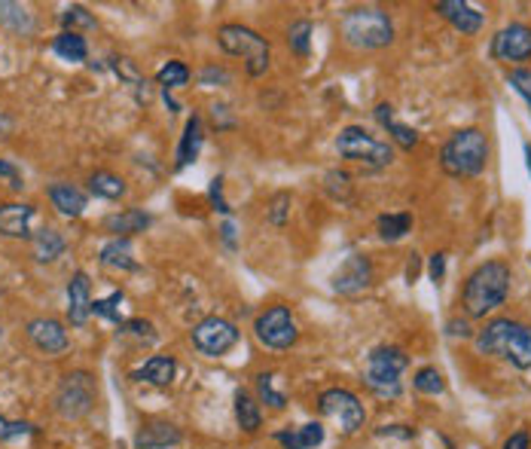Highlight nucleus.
Returning a JSON list of instances; mask_svg holds the SVG:
<instances>
[{
    "label": "nucleus",
    "instance_id": "1",
    "mask_svg": "<svg viewBox=\"0 0 531 449\" xmlns=\"http://www.w3.org/2000/svg\"><path fill=\"white\" fill-rule=\"evenodd\" d=\"M510 266L501 260H488V264L477 266L467 279L465 291H461V306L471 318H486L495 309H501L510 296Z\"/></svg>",
    "mask_w": 531,
    "mask_h": 449
},
{
    "label": "nucleus",
    "instance_id": "2",
    "mask_svg": "<svg viewBox=\"0 0 531 449\" xmlns=\"http://www.w3.org/2000/svg\"><path fill=\"white\" fill-rule=\"evenodd\" d=\"M480 355H498L516 370H531V327L513 318H495L473 336Z\"/></svg>",
    "mask_w": 531,
    "mask_h": 449
},
{
    "label": "nucleus",
    "instance_id": "3",
    "mask_svg": "<svg viewBox=\"0 0 531 449\" xmlns=\"http://www.w3.org/2000/svg\"><path fill=\"white\" fill-rule=\"evenodd\" d=\"M488 141L480 129H458L440 150V165L449 177H477L486 171Z\"/></svg>",
    "mask_w": 531,
    "mask_h": 449
},
{
    "label": "nucleus",
    "instance_id": "4",
    "mask_svg": "<svg viewBox=\"0 0 531 449\" xmlns=\"http://www.w3.org/2000/svg\"><path fill=\"white\" fill-rule=\"evenodd\" d=\"M342 40L355 50H385L394 40V22L379 6H357L348 10L340 22Z\"/></svg>",
    "mask_w": 531,
    "mask_h": 449
},
{
    "label": "nucleus",
    "instance_id": "5",
    "mask_svg": "<svg viewBox=\"0 0 531 449\" xmlns=\"http://www.w3.org/2000/svg\"><path fill=\"white\" fill-rule=\"evenodd\" d=\"M410 367V358L397 345H379L367 355V373H363V385L382 400H397L403 395V382L400 373Z\"/></svg>",
    "mask_w": 531,
    "mask_h": 449
},
{
    "label": "nucleus",
    "instance_id": "6",
    "mask_svg": "<svg viewBox=\"0 0 531 449\" xmlns=\"http://www.w3.org/2000/svg\"><path fill=\"white\" fill-rule=\"evenodd\" d=\"M217 43L226 55H236V59H245L247 74L251 77H263L269 71V40L260 37L254 28L247 25H223L217 31Z\"/></svg>",
    "mask_w": 531,
    "mask_h": 449
},
{
    "label": "nucleus",
    "instance_id": "7",
    "mask_svg": "<svg viewBox=\"0 0 531 449\" xmlns=\"http://www.w3.org/2000/svg\"><path fill=\"white\" fill-rule=\"evenodd\" d=\"M336 150H340L342 159H348V162H357L363 165V169H388L391 159H394V150L388 147L385 141H379V138H372L367 129L361 126H346L336 138Z\"/></svg>",
    "mask_w": 531,
    "mask_h": 449
},
{
    "label": "nucleus",
    "instance_id": "8",
    "mask_svg": "<svg viewBox=\"0 0 531 449\" xmlns=\"http://www.w3.org/2000/svg\"><path fill=\"white\" fill-rule=\"evenodd\" d=\"M52 406L61 419H82L95 406V379L86 370L67 373L55 391Z\"/></svg>",
    "mask_w": 531,
    "mask_h": 449
},
{
    "label": "nucleus",
    "instance_id": "9",
    "mask_svg": "<svg viewBox=\"0 0 531 449\" xmlns=\"http://www.w3.org/2000/svg\"><path fill=\"white\" fill-rule=\"evenodd\" d=\"M254 334H257V340L263 343L266 349L285 351L296 343L300 330H296L291 309L287 306H269L266 312H260L257 321H254Z\"/></svg>",
    "mask_w": 531,
    "mask_h": 449
},
{
    "label": "nucleus",
    "instance_id": "10",
    "mask_svg": "<svg viewBox=\"0 0 531 449\" xmlns=\"http://www.w3.org/2000/svg\"><path fill=\"white\" fill-rule=\"evenodd\" d=\"M318 410L327 419H333V422L340 425L346 434L361 431L363 422H367V410H363L361 398L348 389H327L318 398Z\"/></svg>",
    "mask_w": 531,
    "mask_h": 449
},
{
    "label": "nucleus",
    "instance_id": "11",
    "mask_svg": "<svg viewBox=\"0 0 531 449\" xmlns=\"http://www.w3.org/2000/svg\"><path fill=\"white\" fill-rule=\"evenodd\" d=\"M190 336H192V345H196V349L202 351V355H208V358L226 355V351L238 343L236 324L226 321V318H220V315L202 318V321L190 330Z\"/></svg>",
    "mask_w": 531,
    "mask_h": 449
},
{
    "label": "nucleus",
    "instance_id": "12",
    "mask_svg": "<svg viewBox=\"0 0 531 449\" xmlns=\"http://www.w3.org/2000/svg\"><path fill=\"white\" fill-rule=\"evenodd\" d=\"M492 55L498 61H528L531 59V28L526 22H513L501 28L492 37Z\"/></svg>",
    "mask_w": 531,
    "mask_h": 449
},
{
    "label": "nucleus",
    "instance_id": "13",
    "mask_svg": "<svg viewBox=\"0 0 531 449\" xmlns=\"http://www.w3.org/2000/svg\"><path fill=\"white\" fill-rule=\"evenodd\" d=\"M370 285H372V264H370V257H363V254H351L333 275V291L342 296L361 294V291H367Z\"/></svg>",
    "mask_w": 531,
    "mask_h": 449
},
{
    "label": "nucleus",
    "instance_id": "14",
    "mask_svg": "<svg viewBox=\"0 0 531 449\" xmlns=\"http://www.w3.org/2000/svg\"><path fill=\"white\" fill-rule=\"evenodd\" d=\"M25 334L43 355H61L67 349V343H71L65 324L55 321V318H34V321H27Z\"/></svg>",
    "mask_w": 531,
    "mask_h": 449
},
{
    "label": "nucleus",
    "instance_id": "15",
    "mask_svg": "<svg viewBox=\"0 0 531 449\" xmlns=\"http://www.w3.org/2000/svg\"><path fill=\"white\" fill-rule=\"evenodd\" d=\"M433 12H440L455 31L467 34V37L480 34L482 25H486V16L480 10H473L471 4H465V0H440V4H433Z\"/></svg>",
    "mask_w": 531,
    "mask_h": 449
},
{
    "label": "nucleus",
    "instance_id": "16",
    "mask_svg": "<svg viewBox=\"0 0 531 449\" xmlns=\"http://www.w3.org/2000/svg\"><path fill=\"white\" fill-rule=\"evenodd\" d=\"M89 315H92V285L86 272H74L67 281V321L74 327H86Z\"/></svg>",
    "mask_w": 531,
    "mask_h": 449
},
{
    "label": "nucleus",
    "instance_id": "17",
    "mask_svg": "<svg viewBox=\"0 0 531 449\" xmlns=\"http://www.w3.org/2000/svg\"><path fill=\"white\" fill-rule=\"evenodd\" d=\"M37 209L27 202H6L0 205V236L4 239H31V220Z\"/></svg>",
    "mask_w": 531,
    "mask_h": 449
},
{
    "label": "nucleus",
    "instance_id": "18",
    "mask_svg": "<svg viewBox=\"0 0 531 449\" xmlns=\"http://www.w3.org/2000/svg\"><path fill=\"white\" fill-rule=\"evenodd\" d=\"M181 440H184L181 428H175L171 422H147L137 428L135 434L137 449H168V446H177Z\"/></svg>",
    "mask_w": 531,
    "mask_h": 449
},
{
    "label": "nucleus",
    "instance_id": "19",
    "mask_svg": "<svg viewBox=\"0 0 531 449\" xmlns=\"http://www.w3.org/2000/svg\"><path fill=\"white\" fill-rule=\"evenodd\" d=\"M50 202H52V209L59 214H65V217H80V214L86 211L89 199L77 184L59 181L50 186Z\"/></svg>",
    "mask_w": 531,
    "mask_h": 449
},
{
    "label": "nucleus",
    "instance_id": "20",
    "mask_svg": "<svg viewBox=\"0 0 531 449\" xmlns=\"http://www.w3.org/2000/svg\"><path fill=\"white\" fill-rule=\"evenodd\" d=\"M150 224H153V217L141 209H126L120 214H110V217H105V230L113 232L116 239H129V236H135V232H144Z\"/></svg>",
    "mask_w": 531,
    "mask_h": 449
},
{
    "label": "nucleus",
    "instance_id": "21",
    "mask_svg": "<svg viewBox=\"0 0 531 449\" xmlns=\"http://www.w3.org/2000/svg\"><path fill=\"white\" fill-rule=\"evenodd\" d=\"M177 373V361L171 355H153L135 370L137 382H150V385H171Z\"/></svg>",
    "mask_w": 531,
    "mask_h": 449
},
{
    "label": "nucleus",
    "instance_id": "22",
    "mask_svg": "<svg viewBox=\"0 0 531 449\" xmlns=\"http://www.w3.org/2000/svg\"><path fill=\"white\" fill-rule=\"evenodd\" d=\"M372 114H376V122H379V126L388 129V135L394 138V141H397L403 150H412V147L418 144V132H416V129H410V126H403V122L394 120V107H391L388 101L376 105V110H372Z\"/></svg>",
    "mask_w": 531,
    "mask_h": 449
},
{
    "label": "nucleus",
    "instance_id": "23",
    "mask_svg": "<svg viewBox=\"0 0 531 449\" xmlns=\"http://www.w3.org/2000/svg\"><path fill=\"white\" fill-rule=\"evenodd\" d=\"M65 248H67L65 236H61L59 230H52V226H46V230L31 236V251L37 264H52V260H59L61 254H65Z\"/></svg>",
    "mask_w": 531,
    "mask_h": 449
},
{
    "label": "nucleus",
    "instance_id": "24",
    "mask_svg": "<svg viewBox=\"0 0 531 449\" xmlns=\"http://www.w3.org/2000/svg\"><path fill=\"white\" fill-rule=\"evenodd\" d=\"M275 440H278L285 449H315L324 444V425L308 422L300 428H287V431L275 434Z\"/></svg>",
    "mask_w": 531,
    "mask_h": 449
},
{
    "label": "nucleus",
    "instance_id": "25",
    "mask_svg": "<svg viewBox=\"0 0 531 449\" xmlns=\"http://www.w3.org/2000/svg\"><path fill=\"white\" fill-rule=\"evenodd\" d=\"M101 264L110 269H122V272H135L137 260L132 251V239H110L105 248H101Z\"/></svg>",
    "mask_w": 531,
    "mask_h": 449
},
{
    "label": "nucleus",
    "instance_id": "26",
    "mask_svg": "<svg viewBox=\"0 0 531 449\" xmlns=\"http://www.w3.org/2000/svg\"><path fill=\"white\" fill-rule=\"evenodd\" d=\"M202 141H205L202 116L192 114L190 120H186V126H184L181 147H177V169H184V165H190L192 159L199 156V150H202Z\"/></svg>",
    "mask_w": 531,
    "mask_h": 449
},
{
    "label": "nucleus",
    "instance_id": "27",
    "mask_svg": "<svg viewBox=\"0 0 531 449\" xmlns=\"http://www.w3.org/2000/svg\"><path fill=\"white\" fill-rule=\"evenodd\" d=\"M52 52L59 55L61 61H71V65H77V61H86L89 59V43L86 37L77 31H61L59 37L52 40Z\"/></svg>",
    "mask_w": 531,
    "mask_h": 449
},
{
    "label": "nucleus",
    "instance_id": "28",
    "mask_svg": "<svg viewBox=\"0 0 531 449\" xmlns=\"http://www.w3.org/2000/svg\"><path fill=\"white\" fill-rule=\"evenodd\" d=\"M0 22L10 28V31L22 34V37H27V34L34 31L31 10H27L25 4H12V0H0Z\"/></svg>",
    "mask_w": 531,
    "mask_h": 449
},
{
    "label": "nucleus",
    "instance_id": "29",
    "mask_svg": "<svg viewBox=\"0 0 531 449\" xmlns=\"http://www.w3.org/2000/svg\"><path fill=\"white\" fill-rule=\"evenodd\" d=\"M376 230L382 241H400L412 232V214L410 211H397V214H382L376 220Z\"/></svg>",
    "mask_w": 531,
    "mask_h": 449
},
{
    "label": "nucleus",
    "instance_id": "30",
    "mask_svg": "<svg viewBox=\"0 0 531 449\" xmlns=\"http://www.w3.org/2000/svg\"><path fill=\"white\" fill-rule=\"evenodd\" d=\"M89 190H92V196L116 202V199L126 196V181L120 175H113V171H92L89 175Z\"/></svg>",
    "mask_w": 531,
    "mask_h": 449
},
{
    "label": "nucleus",
    "instance_id": "31",
    "mask_svg": "<svg viewBox=\"0 0 531 449\" xmlns=\"http://www.w3.org/2000/svg\"><path fill=\"white\" fill-rule=\"evenodd\" d=\"M236 419H238V428L245 434H257L260 425H263L257 400L247 395V391H236Z\"/></svg>",
    "mask_w": 531,
    "mask_h": 449
},
{
    "label": "nucleus",
    "instance_id": "32",
    "mask_svg": "<svg viewBox=\"0 0 531 449\" xmlns=\"http://www.w3.org/2000/svg\"><path fill=\"white\" fill-rule=\"evenodd\" d=\"M312 22L308 19H296V22L287 28V46H291L293 55H300V59H306L308 50H312Z\"/></svg>",
    "mask_w": 531,
    "mask_h": 449
},
{
    "label": "nucleus",
    "instance_id": "33",
    "mask_svg": "<svg viewBox=\"0 0 531 449\" xmlns=\"http://www.w3.org/2000/svg\"><path fill=\"white\" fill-rule=\"evenodd\" d=\"M412 385H416V391L431 395V398H437V395H443V391H446V379H443V373H440L437 367H422L416 373V379H412Z\"/></svg>",
    "mask_w": 531,
    "mask_h": 449
},
{
    "label": "nucleus",
    "instance_id": "34",
    "mask_svg": "<svg viewBox=\"0 0 531 449\" xmlns=\"http://www.w3.org/2000/svg\"><path fill=\"white\" fill-rule=\"evenodd\" d=\"M156 80H160V86L165 89V92H168V89H181L190 83V67H186L184 61H168V65L160 67Z\"/></svg>",
    "mask_w": 531,
    "mask_h": 449
},
{
    "label": "nucleus",
    "instance_id": "35",
    "mask_svg": "<svg viewBox=\"0 0 531 449\" xmlns=\"http://www.w3.org/2000/svg\"><path fill=\"white\" fill-rule=\"evenodd\" d=\"M110 61H113V71H116V77H120L122 83H129V86L137 89V92L147 86V80H144V74L137 71V65L132 59H126V55H113ZM144 92H147V89H144Z\"/></svg>",
    "mask_w": 531,
    "mask_h": 449
},
{
    "label": "nucleus",
    "instance_id": "36",
    "mask_svg": "<svg viewBox=\"0 0 531 449\" xmlns=\"http://www.w3.org/2000/svg\"><path fill=\"white\" fill-rule=\"evenodd\" d=\"M61 25H65V31H74V34H77V28H86V31L98 28V22H95L92 12H89L86 6H80V4L67 6V10L61 12Z\"/></svg>",
    "mask_w": 531,
    "mask_h": 449
},
{
    "label": "nucleus",
    "instance_id": "37",
    "mask_svg": "<svg viewBox=\"0 0 531 449\" xmlns=\"http://www.w3.org/2000/svg\"><path fill=\"white\" fill-rule=\"evenodd\" d=\"M272 373H260L257 376V395H260V400H263V404H269L272 406V410H285V395H281V391H275V385H272Z\"/></svg>",
    "mask_w": 531,
    "mask_h": 449
},
{
    "label": "nucleus",
    "instance_id": "38",
    "mask_svg": "<svg viewBox=\"0 0 531 449\" xmlns=\"http://www.w3.org/2000/svg\"><path fill=\"white\" fill-rule=\"evenodd\" d=\"M120 303H122V291H113L107 300H92V315H101L113 324H122V315H120Z\"/></svg>",
    "mask_w": 531,
    "mask_h": 449
},
{
    "label": "nucleus",
    "instance_id": "39",
    "mask_svg": "<svg viewBox=\"0 0 531 449\" xmlns=\"http://www.w3.org/2000/svg\"><path fill=\"white\" fill-rule=\"evenodd\" d=\"M287 214H291V196H287V193H275L272 202H269V220H272L275 226H285Z\"/></svg>",
    "mask_w": 531,
    "mask_h": 449
},
{
    "label": "nucleus",
    "instance_id": "40",
    "mask_svg": "<svg viewBox=\"0 0 531 449\" xmlns=\"http://www.w3.org/2000/svg\"><path fill=\"white\" fill-rule=\"evenodd\" d=\"M507 83L522 95V98H526V105L531 107V71L528 67H516V71H510Z\"/></svg>",
    "mask_w": 531,
    "mask_h": 449
},
{
    "label": "nucleus",
    "instance_id": "41",
    "mask_svg": "<svg viewBox=\"0 0 531 449\" xmlns=\"http://www.w3.org/2000/svg\"><path fill=\"white\" fill-rule=\"evenodd\" d=\"M37 428L27 425V422H6L0 416V440H16V437H25V434H34Z\"/></svg>",
    "mask_w": 531,
    "mask_h": 449
},
{
    "label": "nucleus",
    "instance_id": "42",
    "mask_svg": "<svg viewBox=\"0 0 531 449\" xmlns=\"http://www.w3.org/2000/svg\"><path fill=\"white\" fill-rule=\"evenodd\" d=\"M122 334L141 336V340H156L153 324H150V321H141V318H132V321H122Z\"/></svg>",
    "mask_w": 531,
    "mask_h": 449
},
{
    "label": "nucleus",
    "instance_id": "43",
    "mask_svg": "<svg viewBox=\"0 0 531 449\" xmlns=\"http://www.w3.org/2000/svg\"><path fill=\"white\" fill-rule=\"evenodd\" d=\"M0 177H6L12 190H22V186H25V181H22V171H19L16 165L10 162V159H0Z\"/></svg>",
    "mask_w": 531,
    "mask_h": 449
},
{
    "label": "nucleus",
    "instance_id": "44",
    "mask_svg": "<svg viewBox=\"0 0 531 449\" xmlns=\"http://www.w3.org/2000/svg\"><path fill=\"white\" fill-rule=\"evenodd\" d=\"M427 275H431L433 285H440L446 279V254H433L431 264H427Z\"/></svg>",
    "mask_w": 531,
    "mask_h": 449
},
{
    "label": "nucleus",
    "instance_id": "45",
    "mask_svg": "<svg viewBox=\"0 0 531 449\" xmlns=\"http://www.w3.org/2000/svg\"><path fill=\"white\" fill-rule=\"evenodd\" d=\"M379 437H400V440H412L416 437V428H406V425H385L379 428Z\"/></svg>",
    "mask_w": 531,
    "mask_h": 449
},
{
    "label": "nucleus",
    "instance_id": "46",
    "mask_svg": "<svg viewBox=\"0 0 531 449\" xmlns=\"http://www.w3.org/2000/svg\"><path fill=\"white\" fill-rule=\"evenodd\" d=\"M220 190H223V181H220V177H214V181H211V202H214V209L223 211V214H230L232 209L223 202V193H220Z\"/></svg>",
    "mask_w": 531,
    "mask_h": 449
},
{
    "label": "nucleus",
    "instance_id": "47",
    "mask_svg": "<svg viewBox=\"0 0 531 449\" xmlns=\"http://www.w3.org/2000/svg\"><path fill=\"white\" fill-rule=\"evenodd\" d=\"M501 449H531V434L528 431H516L510 434V437L504 440V446Z\"/></svg>",
    "mask_w": 531,
    "mask_h": 449
},
{
    "label": "nucleus",
    "instance_id": "48",
    "mask_svg": "<svg viewBox=\"0 0 531 449\" xmlns=\"http://www.w3.org/2000/svg\"><path fill=\"white\" fill-rule=\"evenodd\" d=\"M226 105H214V126L217 129H232L236 126V120H232V116H226Z\"/></svg>",
    "mask_w": 531,
    "mask_h": 449
},
{
    "label": "nucleus",
    "instance_id": "49",
    "mask_svg": "<svg viewBox=\"0 0 531 449\" xmlns=\"http://www.w3.org/2000/svg\"><path fill=\"white\" fill-rule=\"evenodd\" d=\"M214 80H217V83H230V74H226L223 71V67H205V71H202V83H205V86H211V83Z\"/></svg>",
    "mask_w": 531,
    "mask_h": 449
},
{
    "label": "nucleus",
    "instance_id": "50",
    "mask_svg": "<svg viewBox=\"0 0 531 449\" xmlns=\"http://www.w3.org/2000/svg\"><path fill=\"white\" fill-rule=\"evenodd\" d=\"M446 327H449V336H471V327H467V321H458V318H452Z\"/></svg>",
    "mask_w": 531,
    "mask_h": 449
},
{
    "label": "nucleus",
    "instance_id": "51",
    "mask_svg": "<svg viewBox=\"0 0 531 449\" xmlns=\"http://www.w3.org/2000/svg\"><path fill=\"white\" fill-rule=\"evenodd\" d=\"M416 275H418V257L412 254V260H410V266H406V279H410V285L416 281Z\"/></svg>",
    "mask_w": 531,
    "mask_h": 449
},
{
    "label": "nucleus",
    "instance_id": "52",
    "mask_svg": "<svg viewBox=\"0 0 531 449\" xmlns=\"http://www.w3.org/2000/svg\"><path fill=\"white\" fill-rule=\"evenodd\" d=\"M220 232H223L226 245H232V232H236V230H232V224H223V230H220Z\"/></svg>",
    "mask_w": 531,
    "mask_h": 449
},
{
    "label": "nucleus",
    "instance_id": "53",
    "mask_svg": "<svg viewBox=\"0 0 531 449\" xmlns=\"http://www.w3.org/2000/svg\"><path fill=\"white\" fill-rule=\"evenodd\" d=\"M526 165H528V175H531V147H526Z\"/></svg>",
    "mask_w": 531,
    "mask_h": 449
}]
</instances>
